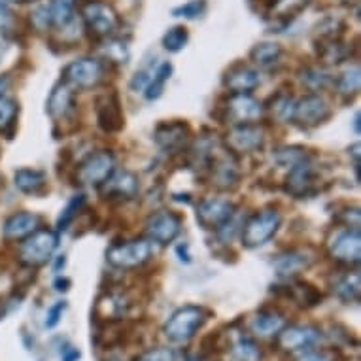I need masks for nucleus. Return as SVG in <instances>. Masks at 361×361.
<instances>
[{
	"instance_id": "nucleus-1",
	"label": "nucleus",
	"mask_w": 361,
	"mask_h": 361,
	"mask_svg": "<svg viewBox=\"0 0 361 361\" xmlns=\"http://www.w3.org/2000/svg\"><path fill=\"white\" fill-rule=\"evenodd\" d=\"M208 320V310L197 305H185L172 314L163 327L165 337L174 344H184L195 337Z\"/></svg>"
},
{
	"instance_id": "nucleus-2",
	"label": "nucleus",
	"mask_w": 361,
	"mask_h": 361,
	"mask_svg": "<svg viewBox=\"0 0 361 361\" xmlns=\"http://www.w3.org/2000/svg\"><path fill=\"white\" fill-rule=\"evenodd\" d=\"M59 246L57 233L49 229H36L32 235L25 238V243L19 248V259L29 267H40L51 259V255Z\"/></svg>"
},
{
	"instance_id": "nucleus-3",
	"label": "nucleus",
	"mask_w": 361,
	"mask_h": 361,
	"mask_svg": "<svg viewBox=\"0 0 361 361\" xmlns=\"http://www.w3.org/2000/svg\"><path fill=\"white\" fill-rule=\"evenodd\" d=\"M280 227V214L274 208H267L261 210L255 216L248 219V224L244 225L243 231V244L246 248H257L263 246L271 238L274 233L279 231Z\"/></svg>"
},
{
	"instance_id": "nucleus-4",
	"label": "nucleus",
	"mask_w": 361,
	"mask_h": 361,
	"mask_svg": "<svg viewBox=\"0 0 361 361\" xmlns=\"http://www.w3.org/2000/svg\"><path fill=\"white\" fill-rule=\"evenodd\" d=\"M104 78V68L101 61L93 57H83L68 63L63 71L65 85L74 89H91L99 85Z\"/></svg>"
},
{
	"instance_id": "nucleus-5",
	"label": "nucleus",
	"mask_w": 361,
	"mask_h": 361,
	"mask_svg": "<svg viewBox=\"0 0 361 361\" xmlns=\"http://www.w3.org/2000/svg\"><path fill=\"white\" fill-rule=\"evenodd\" d=\"M149 257H152L149 240H129V243L114 244L106 252L108 263L118 269H137L149 261Z\"/></svg>"
},
{
	"instance_id": "nucleus-6",
	"label": "nucleus",
	"mask_w": 361,
	"mask_h": 361,
	"mask_svg": "<svg viewBox=\"0 0 361 361\" xmlns=\"http://www.w3.org/2000/svg\"><path fill=\"white\" fill-rule=\"evenodd\" d=\"M82 18L87 30H91L95 36H110L119 25L118 13L114 12L112 6L99 0H91L83 6Z\"/></svg>"
},
{
	"instance_id": "nucleus-7",
	"label": "nucleus",
	"mask_w": 361,
	"mask_h": 361,
	"mask_svg": "<svg viewBox=\"0 0 361 361\" xmlns=\"http://www.w3.org/2000/svg\"><path fill=\"white\" fill-rule=\"evenodd\" d=\"M116 172V159L110 152L89 155L78 169V180L83 185H102Z\"/></svg>"
},
{
	"instance_id": "nucleus-8",
	"label": "nucleus",
	"mask_w": 361,
	"mask_h": 361,
	"mask_svg": "<svg viewBox=\"0 0 361 361\" xmlns=\"http://www.w3.org/2000/svg\"><path fill=\"white\" fill-rule=\"evenodd\" d=\"M322 341V331L314 326H290L276 335V344L284 352H305Z\"/></svg>"
},
{
	"instance_id": "nucleus-9",
	"label": "nucleus",
	"mask_w": 361,
	"mask_h": 361,
	"mask_svg": "<svg viewBox=\"0 0 361 361\" xmlns=\"http://www.w3.org/2000/svg\"><path fill=\"white\" fill-rule=\"evenodd\" d=\"M329 254L338 263L357 265L361 259V237L360 229H344L338 231L329 243Z\"/></svg>"
},
{
	"instance_id": "nucleus-10",
	"label": "nucleus",
	"mask_w": 361,
	"mask_h": 361,
	"mask_svg": "<svg viewBox=\"0 0 361 361\" xmlns=\"http://www.w3.org/2000/svg\"><path fill=\"white\" fill-rule=\"evenodd\" d=\"M225 142H227V148L237 154H252L263 146L265 133L257 125H237L235 129L227 133Z\"/></svg>"
},
{
	"instance_id": "nucleus-11",
	"label": "nucleus",
	"mask_w": 361,
	"mask_h": 361,
	"mask_svg": "<svg viewBox=\"0 0 361 361\" xmlns=\"http://www.w3.org/2000/svg\"><path fill=\"white\" fill-rule=\"evenodd\" d=\"M235 214V207L229 201L221 199H208V201L199 202L197 207V221L204 229H219L225 225Z\"/></svg>"
},
{
	"instance_id": "nucleus-12",
	"label": "nucleus",
	"mask_w": 361,
	"mask_h": 361,
	"mask_svg": "<svg viewBox=\"0 0 361 361\" xmlns=\"http://www.w3.org/2000/svg\"><path fill=\"white\" fill-rule=\"evenodd\" d=\"M227 114L237 125H250L259 121L263 116V106L250 93H233L227 102Z\"/></svg>"
},
{
	"instance_id": "nucleus-13",
	"label": "nucleus",
	"mask_w": 361,
	"mask_h": 361,
	"mask_svg": "<svg viewBox=\"0 0 361 361\" xmlns=\"http://www.w3.org/2000/svg\"><path fill=\"white\" fill-rule=\"evenodd\" d=\"M182 229V219L178 218L176 214L172 212H157L148 219L146 225V233H148L149 240L157 244H169L178 237V233Z\"/></svg>"
},
{
	"instance_id": "nucleus-14",
	"label": "nucleus",
	"mask_w": 361,
	"mask_h": 361,
	"mask_svg": "<svg viewBox=\"0 0 361 361\" xmlns=\"http://www.w3.org/2000/svg\"><path fill=\"white\" fill-rule=\"evenodd\" d=\"M329 118V106L320 95H308L295 102L293 118L301 127H316Z\"/></svg>"
},
{
	"instance_id": "nucleus-15",
	"label": "nucleus",
	"mask_w": 361,
	"mask_h": 361,
	"mask_svg": "<svg viewBox=\"0 0 361 361\" xmlns=\"http://www.w3.org/2000/svg\"><path fill=\"white\" fill-rule=\"evenodd\" d=\"M38 225H40V218L36 214L18 212L4 221L2 235L8 240H21V238H27L29 235H32L38 229Z\"/></svg>"
},
{
	"instance_id": "nucleus-16",
	"label": "nucleus",
	"mask_w": 361,
	"mask_h": 361,
	"mask_svg": "<svg viewBox=\"0 0 361 361\" xmlns=\"http://www.w3.org/2000/svg\"><path fill=\"white\" fill-rule=\"evenodd\" d=\"M97 119L102 130L116 133L123 127V114L119 108V101L116 95H106L97 102Z\"/></svg>"
},
{
	"instance_id": "nucleus-17",
	"label": "nucleus",
	"mask_w": 361,
	"mask_h": 361,
	"mask_svg": "<svg viewBox=\"0 0 361 361\" xmlns=\"http://www.w3.org/2000/svg\"><path fill=\"white\" fill-rule=\"evenodd\" d=\"M188 135H190V129L185 123H178V121H172V123H161L157 129H155V142L157 146L166 152H176L185 144L188 140Z\"/></svg>"
},
{
	"instance_id": "nucleus-18",
	"label": "nucleus",
	"mask_w": 361,
	"mask_h": 361,
	"mask_svg": "<svg viewBox=\"0 0 361 361\" xmlns=\"http://www.w3.org/2000/svg\"><path fill=\"white\" fill-rule=\"evenodd\" d=\"M286 327V318L276 310H261L250 322V331L255 337H276Z\"/></svg>"
},
{
	"instance_id": "nucleus-19",
	"label": "nucleus",
	"mask_w": 361,
	"mask_h": 361,
	"mask_svg": "<svg viewBox=\"0 0 361 361\" xmlns=\"http://www.w3.org/2000/svg\"><path fill=\"white\" fill-rule=\"evenodd\" d=\"M104 195L118 197V199H133L138 193V180L130 172H114L102 184Z\"/></svg>"
},
{
	"instance_id": "nucleus-20",
	"label": "nucleus",
	"mask_w": 361,
	"mask_h": 361,
	"mask_svg": "<svg viewBox=\"0 0 361 361\" xmlns=\"http://www.w3.org/2000/svg\"><path fill=\"white\" fill-rule=\"evenodd\" d=\"M314 188V172L310 165L307 163H299V165L291 166L288 180H286V190L293 197H305L308 195Z\"/></svg>"
},
{
	"instance_id": "nucleus-21",
	"label": "nucleus",
	"mask_w": 361,
	"mask_h": 361,
	"mask_svg": "<svg viewBox=\"0 0 361 361\" xmlns=\"http://www.w3.org/2000/svg\"><path fill=\"white\" fill-rule=\"evenodd\" d=\"M13 182L21 193L40 195L48 185V176H46V172L36 171V169H19L13 174Z\"/></svg>"
},
{
	"instance_id": "nucleus-22",
	"label": "nucleus",
	"mask_w": 361,
	"mask_h": 361,
	"mask_svg": "<svg viewBox=\"0 0 361 361\" xmlns=\"http://www.w3.org/2000/svg\"><path fill=\"white\" fill-rule=\"evenodd\" d=\"M259 74L250 66H235L225 78V85L233 93H250L259 85Z\"/></svg>"
},
{
	"instance_id": "nucleus-23",
	"label": "nucleus",
	"mask_w": 361,
	"mask_h": 361,
	"mask_svg": "<svg viewBox=\"0 0 361 361\" xmlns=\"http://www.w3.org/2000/svg\"><path fill=\"white\" fill-rule=\"evenodd\" d=\"M310 263H312V257H308L305 250H291V252H286L276 257L274 269L280 276H293V274L308 269Z\"/></svg>"
},
{
	"instance_id": "nucleus-24",
	"label": "nucleus",
	"mask_w": 361,
	"mask_h": 361,
	"mask_svg": "<svg viewBox=\"0 0 361 361\" xmlns=\"http://www.w3.org/2000/svg\"><path fill=\"white\" fill-rule=\"evenodd\" d=\"M210 171H212L214 184L218 185V188L227 190V188H231V185L238 182V169L229 155L214 157V165L210 166Z\"/></svg>"
},
{
	"instance_id": "nucleus-25",
	"label": "nucleus",
	"mask_w": 361,
	"mask_h": 361,
	"mask_svg": "<svg viewBox=\"0 0 361 361\" xmlns=\"http://www.w3.org/2000/svg\"><path fill=\"white\" fill-rule=\"evenodd\" d=\"M74 110V97L71 93V87L68 85H57V87L51 91L48 101V112L51 118L61 119L66 118L68 114Z\"/></svg>"
},
{
	"instance_id": "nucleus-26",
	"label": "nucleus",
	"mask_w": 361,
	"mask_h": 361,
	"mask_svg": "<svg viewBox=\"0 0 361 361\" xmlns=\"http://www.w3.org/2000/svg\"><path fill=\"white\" fill-rule=\"evenodd\" d=\"M335 295L344 302H360L361 295V282H360V273L346 274L341 280L335 282L333 286Z\"/></svg>"
},
{
	"instance_id": "nucleus-27",
	"label": "nucleus",
	"mask_w": 361,
	"mask_h": 361,
	"mask_svg": "<svg viewBox=\"0 0 361 361\" xmlns=\"http://www.w3.org/2000/svg\"><path fill=\"white\" fill-rule=\"evenodd\" d=\"M280 55H282V48L279 44H273V42H263V44H257L252 51V59L257 66L261 68H271L279 63Z\"/></svg>"
},
{
	"instance_id": "nucleus-28",
	"label": "nucleus",
	"mask_w": 361,
	"mask_h": 361,
	"mask_svg": "<svg viewBox=\"0 0 361 361\" xmlns=\"http://www.w3.org/2000/svg\"><path fill=\"white\" fill-rule=\"evenodd\" d=\"M233 357H235V361H261L263 352L254 338L240 335L237 343L233 344Z\"/></svg>"
},
{
	"instance_id": "nucleus-29",
	"label": "nucleus",
	"mask_w": 361,
	"mask_h": 361,
	"mask_svg": "<svg viewBox=\"0 0 361 361\" xmlns=\"http://www.w3.org/2000/svg\"><path fill=\"white\" fill-rule=\"evenodd\" d=\"M171 74H172L171 63H161V65L157 66V71L154 72V76H152L148 87H146V99H148V101L159 99L161 93H163V87H165V83L169 82Z\"/></svg>"
},
{
	"instance_id": "nucleus-30",
	"label": "nucleus",
	"mask_w": 361,
	"mask_h": 361,
	"mask_svg": "<svg viewBox=\"0 0 361 361\" xmlns=\"http://www.w3.org/2000/svg\"><path fill=\"white\" fill-rule=\"evenodd\" d=\"M49 13H51V25L66 27L74 16V0H51Z\"/></svg>"
},
{
	"instance_id": "nucleus-31",
	"label": "nucleus",
	"mask_w": 361,
	"mask_h": 361,
	"mask_svg": "<svg viewBox=\"0 0 361 361\" xmlns=\"http://www.w3.org/2000/svg\"><path fill=\"white\" fill-rule=\"evenodd\" d=\"M19 104L10 97H0V130L4 133L10 127H13L16 118H18Z\"/></svg>"
},
{
	"instance_id": "nucleus-32",
	"label": "nucleus",
	"mask_w": 361,
	"mask_h": 361,
	"mask_svg": "<svg viewBox=\"0 0 361 361\" xmlns=\"http://www.w3.org/2000/svg\"><path fill=\"white\" fill-rule=\"evenodd\" d=\"M188 38H190L188 29H184V27H172V29L166 30L165 36H163V46H165L166 51L176 54V51L185 48Z\"/></svg>"
},
{
	"instance_id": "nucleus-33",
	"label": "nucleus",
	"mask_w": 361,
	"mask_h": 361,
	"mask_svg": "<svg viewBox=\"0 0 361 361\" xmlns=\"http://www.w3.org/2000/svg\"><path fill=\"white\" fill-rule=\"evenodd\" d=\"M337 87L341 95H355L360 91V66H352L337 80Z\"/></svg>"
},
{
	"instance_id": "nucleus-34",
	"label": "nucleus",
	"mask_w": 361,
	"mask_h": 361,
	"mask_svg": "<svg viewBox=\"0 0 361 361\" xmlns=\"http://www.w3.org/2000/svg\"><path fill=\"white\" fill-rule=\"evenodd\" d=\"M295 301L301 305V307H316V305H320L322 301V295L318 293V290L316 288H312L310 284H302V282H299V284H295Z\"/></svg>"
},
{
	"instance_id": "nucleus-35",
	"label": "nucleus",
	"mask_w": 361,
	"mask_h": 361,
	"mask_svg": "<svg viewBox=\"0 0 361 361\" xmlns=\"http://www.w3.org/2000/svg\"><path fill=\"white\" fill-rule=\"evenodd\" d=\"M310 0H276L273 6V16L276 18H291L307 6Z\"/></svg>"
},
{
	"instance_id": "nucleus-36",
	"label": "nucleus",
	"mask_w": 361,
	"mask_h": 361,
	"mask_svg": "<svg viewBox=\"0 0 361 361\" xmlns=\"http://www.w3.org/2000/svg\"><path fill=\"white\" fill-rule=\"evenodd\" d=\"M301 80H302V83H305L308 89H312V91H318V89L327 87V85H329V82H331L329 74H326L324 71H318V68H308V71H305L302 72Z\"/></svg>"
},
{
	"instance_id": "nucleus-37",
	"label": "nucleus",
	"mask_w": 361,
	"mask_h": 361,
	"mask_svg": "<svg viewBox=\"0 0 361 361\" xmlns=\"http://www.w3.org/2000/svg\"><path fill=\"white\" fill-rule=\"evenodd\" d=\"M274 159L279 161L280 165L286 166H295L299 163H307L308 155L307 152H302L299 148H284L279 149V154L274 155Z\"/></svg>"
},
{
	"instance_id": "nucleus-38",
	"label": "nucleus",
	"mask_w": 361,
	"mask_h": 361,
	"mask_svg": "<svg viewBox=\"0 0 361 361\" xmlns=\"http://www.w3.org/2000/svg\"><path fill=\"white\" fill-rule=\"evenodd\" d=\"M207 10V0H191L184 6L174 8V16L176 18H185V19H197L201 18L202 13Z\"/></svg>"
},
{
	"instance_id": "nucleus-39",
	"label": "nucleus",
	"mask_w": 361,
	"mask_h": 361,
	"mask_svg": "<svg viewBox=\"0 0 361 361\" xmlns=\"http://www.w3.org/2000/svg\"><path fill=\"white\" fill-rule=\"evenodd\" d=\"M83 202H85V197L83 195H74L68 201V204H66V208L63 210V214L59 216V231H63V229H66V225L71 224L72 218L76 216V212L80 210V208L83 207Z\"/></svg>"
},
{
	"instance_id": "nucleus-40",
	"label": "nucleus",
	"mask_w": 361,
	"mask_h": 361,
	"mask_svg": "<svg viewBox=\"0 0 361 361\" xmlns=\"http://www.w3.org/2000/svg\"><path fill=\"white\" fill-rule=\"evenodd\" d=\"M133 361H178V357L172 348H152L138 354Z\"/></svg>"
},
{
	"instance_id": "nucleus-41",
	"label": "nucleus",
	"mask_w": 361,
	"mask_h": 361,
	"mask_svg": "<svg viewBox=\"0 0 361 361\" xmlns=\"http://www.w3.org/2000/svg\"><path fill=\"white\" fill-rule=\"evenodd\" d=\"M30 23L35 25L38 30H46L48 27H51V13H49L48 4H40L36 6L30 13Z\"/></svg>"
},
{
	"instance_id": "nucleus-42",
	"label": "nucleus",
	"mask_w": 361,
	"mask_h": 361,
	"mask_svg": "<svg viewBox=\"0 0 361 361\" xmlns=\"http://www.w3.org/2000/svg\"><path fill=\"white\" fill-rule=\"evenodd\" d=\"M65 310H66V301L54 302V305L48 308V312H46V322H44V326L48 327V329H55V327L61 324V318H63Z\"/></svg>"
},
{
	"instance_id": "nucleus-43",
	"label": "nucleus",
	"mask_w": 361,
	"mask_h": 361,
	"mask_svg": "<svg viewBox=\"0 0 361 361\" xmlns=\"http://www.w3.org/2000/svg\"><path fill=\"white\" fill-rule=\"evenodd\" d=\"M104 51H106L108 59L116 61V63H127V59H129V51L121 42H110V44H106Z\"/></svg>"
},
{
	"instance_id": "nucleus-44",
	"label": "nucleus",
	"mask_w": 361,
	"mask_h": 361,
	"mask_svg": "<svg viewBox=\"0 0 361 361\" xmlns=\"http://www.w3.org/2000/svg\"><path fill=\"white\" fill-rule=\"evenodd\" d=\"M293 108H295V102H293V99H290V97H282V99H279L276 101V116H279L280 119H284V121H288V119L293 118Z\"/></svg>"
},
{
	"instance_id": "nucleus-45",
	"label": "nucleus",
	"mask_w": 361,
	"mask_h": 361,
	"mask_svg": "<svg viewBox=\"0 0 361 361\" xmlns=\"http://www.w3.org/2000/svg\"><path fill=\"white\" fill-rule=\"evenodd\" d=\"M149 80H152V76H149L148 72H137L135 78L130 80L129 87L133 89L135 93H142V91H146V87H148Z\"/></svg>"
},
{
	"instance_id": "nucleus-46",
	"label": "nucleus",
	"mask_w": 361,
	"mask_h": 361,
	"mask_svg": "<svg viewBox=\"0 0 361 361\" xmlns=\"http://www.w3.org/2000/svg\"><path fill=\"white\" fill-rule=\"evenodd\" d=\"M59 357L61 361H80L82 360V352L80 348H76L74 344H63L59 350Z\"/></svg>"
},
{
	"instance_id": "nucleus-47",
	"label": "nucleus",
	"mask_w": 361,
	"mask_h": 361,
	"mask_svg": "<svg viewBox=\"0 0 361 361\" xmlns=\"http://www.w3.org/2000/svg\"><path fill=\"white\" fill-rule=\"evenodd\" d=\"M297 361H333V355L329 352H307Z\"/></svg>"
},
{
	"instance_id": "nucleus-48",
	"label": "nucleus",
	"mask_w": 361,
	"mask_h": 361,
	"mask_svg": "<svg viewBox=\"0 0 361 361\" xmlns=\"http://www.w3.org/2000/svg\"><path fill=\"white\" fill-rule=\"evenodd\" d=\"M55 290L57 291H68V288H71V280L68 279H57L55 280Z\"/></svg>"
},
{
	"instance_id": "nucleus-49",
	"label": "nucleus",
	"mask_w": 361,
	"mask_h": 361,
	"mask_svg": "<svg viewBox=\"0 0 361 361\" xmlns=\"http://www.w3.org/2000/svg\"><path fill=\"white\" fill-rule=\"evenodd\" d=\"M8 85H10V82H8V78L6 76H0V97H4Z\"/></svg>"
},
{
	"instance_id": "nucleus-50",
	"label": "nucleus",
	"mask_w": 361,
	"mask_h": 361,
	"mask_svg": "<svg viewBox=\"0 0 361 361\" xmlns=\"http://www.w3.org/2000/svg\"><path fill=\"white\" fill-rule=\"evenodd\" d=\"M0 2H25V0H0Z\"/></svg>"
},
{
	"instance_id": "nucleus-51",
	"label": "nucleus",
	"mask_w": 361,
	"mask_h": 361,
	"mask_svg": "<svg viewBox=\"0 0 361 361\" xmlns=\"http://www.w3.org/2000/svg\"><path fill=\"white\" fill-rule=\"evenodd\" d=\"M354 2H355V0H354Z\"/></svg>"
}]
</instances>
